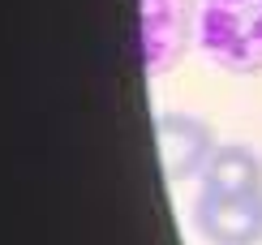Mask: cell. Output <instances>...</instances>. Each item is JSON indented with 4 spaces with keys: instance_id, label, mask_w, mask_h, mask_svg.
I'll use <instances>...</instances> for the list:
<instances>
[{
    "instance_id": "1",
    "label": "cell",
    "mask_w": 262,
    "mask_h": 245,
    "mask_svg": "<svg viewBox=\"0 0 262 245\" xmlns=\"http://www.w3.org/2000/svg\"><path fill=\"white\" fill-rule=\"evenodd\" d=\"M193 39L224 73H262V0H193Z\"/></svg>"
},
{
    "instance_id": "2",
    "label": "cell",
    "mask_w": 262,
    "mask_h": 245,
    "mask_svg": "<svg viewBox=\"0 0 262 245\" xmlns=\"http://www.w3.org/2000/svg\"><path fill=\"white\" fill-rule=\"evenodd\" d=\"M193 39V0H138V52L142 69L163 77L177 69Z\"/></svg>"
},
{
    "instance_id": "3",
    "label": "cell",
    "mask_w": 262,
    "mask_h": 245,
    "mask_svg": "<svg viewBox=\"0 0 262 245\" xmlns=\"http://www.w3.org/2000/svg\"><path fill=\"white\" fill-rule=\"evenodd\" d=\"M193 228L206 245H258L262 241V189H245V194L198 189Z\"/></svg>"
},
{
    "instance_id": "4",
    "label": "cell",
    "mask_w": 262,
    "mask_h": 245,
    "mask_svg": "<svg viewBox=\"0 0 262 245\" xmlns=\"http://www.w3.org/2000/svg\"><path fill=\"white\" fill-rule=\"evenodd\" d=\"M155 151H159V168L172 185L198 181L215 155V133L206 120L189 112H163L155 120Z\"/></svg>"
},
{
    "instance_id": "5",
    "label": "cell",
    "mask_w": 262,
    "mask_h": 245,
    "mask_svg": "<svg viewBox=\"0 0 262 245\" xmlns=\"http://www.w3.org/2000/svg\"><path fill=\"white\" fill-rule=\"evenodd\" d=\"M198 189H220V194H245V189H262V155L245 142H228L215 147L211 164L198 176Z\"/></svg>"
}]
</instances>
